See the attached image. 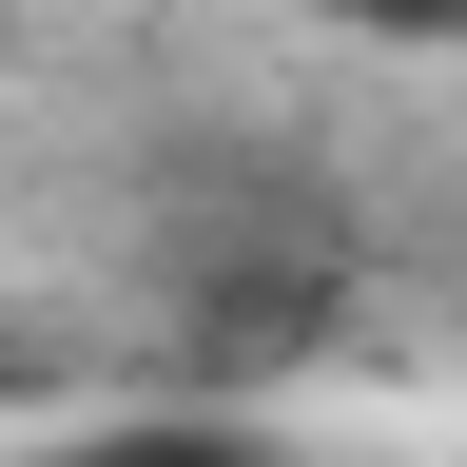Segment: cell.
<instances>
[{"instance_id":"6da1fadb","label":"cell","mask_w":467,"mask_h":467,"mask_svg":"<svg viewBox=\"0 0 467 467\" xmlns=\"http://www.w3.org/2000/svg\"><path fill=\"white\" fill-rule=\"evenodd\" d=\"M58 467H254V448H234V429H78Z\"/></svg>"},{"instance_id":"7a4b0ae2","label":"cell","mask_w":467,"mask_h":467,"mask_svg":"<svg viewBox=\"0 0 467 467\" xmlns=\"http://www.w3.org/2000/svg\"><path fill=\"white\" fill-rule=\"evenodd\" d=\"M331 20H370V39H467V0H331Z\"/></svg>"},{"instance_id":"3957f363","label":"cell","mask_w":467,"mask_h":467,"mask_svg":"<svg viewBox=\"0 0 467 467\" xmlns=\"http://www.w3.org/2000/svg\"><path fill=\"white\" fill-rule=\"evenodd\" d=\"M20 467H58V448H20Z\"/></svg>"}]
</instances>
